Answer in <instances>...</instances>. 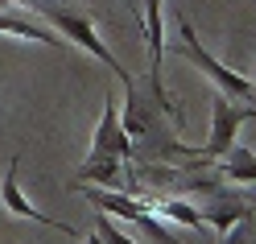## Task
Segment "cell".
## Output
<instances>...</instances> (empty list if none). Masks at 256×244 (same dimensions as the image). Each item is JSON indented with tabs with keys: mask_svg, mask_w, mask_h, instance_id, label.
Listing matches in <instances>:
<instances>
[{
	"mask_svg": "<svg viewBox=\"0 0 256 244\" xmlns=\"http://www.w3.org/2000/svg\"><path fill=\"white\" fill-rule=\"evenodd\" d=\"M248 120L256 124V108H252V104H236L232 95L215 91V108H211V137H206L198 149H190V145L174 141L170 157H186V161H219V157L236 145V128H240V124H248Z\"/></svg>",
	"mask_w": 256,
	"mask_h": 244,
	"instance_id": "6da1fadb",
	"label": "cell"
},
{
	"mask_svg": "<svg viewBox=\"0 0 256 244\" xmlns=\"http://www.w3.org/2000/svg\"><path fill=\"white\" fill-rule=\"evenodd\" d=\"M178 50H182V58H190L206 79H211L215 91L232 95V100H256V79L240 75V71H232V67H223V62L198 42V29H194V21H190L186 13L178 17Z\"/></svg>",
	"mask_w": 256,
	"mask_h": 244,
	"instance_id": "7a4b0ae2",
	"label": "cell"
},
{
	"mask_svg": "<svg viewBox=\"0 0 256 244\" xmlns=\"http://www.w3.org/2000/svg\"><path fill=\"white\" fill-rule=\"evenodd\" d=\"M34 9L42 13L46 21H50L58 34H66L74 46H83V50L95 58V62H104V67L112 71V75H120V83L128 87L132 83V75H128L124 67H120V58L108 50V42L100 38V29H95V21L87 17V13H74V9H62V5H50V0H34Z\"/></svg>",
	"mask_w": 256,
	"mask_h": 244,
	"instance_id": "3957f363",
	"label": "cell"
},
{
	"mask_svg": "<svg viewBox=\"0 0 256 244\" xmlns=\"http://www.w3.org/2000/svg\"><path fill=\"white\" fill-rule=\"evenodd\" d=\"M145 42H149V87H153V95L149 100L166 112V120H174V124H182V116H178V108H174V100H170V91H166V79H162V58H166V34H162V0H145Z\"/></svg>",
	"mask_w": 256,
	"mask_h": 244,
	"instance_id": "277c9868",
	"label": "cell"
},
{
	"mask_svg": "<svg viewBox=\"0 0 256 244\" xmlns=\"http://www.w3.org/2000/svg\"><path fill=\"white\" fill-rule=\"evenodd\" d=\"M91 157H124V161H132V137L124 133V124H120V112H116V95H104V116L100 124H95V137H91Z\"/></svg>",
	"mask_w": 256,
	"mask_h": 244,
	"instance_id": "5b68a950",
	"label": "cell"
},
{
	"mask_svg": "<svg viewBox=\"0 0 256 244\" xmlns=\"http://www.w3.org/2000/svg\"><path fill=\"white\" fill-rule=\"evenodd\" d=\"M17 174H21V153L12 157V166H8V174H4V182H0V203H4L12 215H21V219H34V223H42V227H54V232H74L70 223H62V219H54V215H46V211H38L34 203L21 194V182H17Z\"/></svg>",
	"mask_w": 256,
	"mask_h": 244,
	"instance_id": "8992f818",
	"label": "cell"
},
{
	"mask_svg": "<svg viewBox=\"0 0 256 244\" xmlns=\"http://www.w3.org/2000/svg\"><path fill=\"white\" fill-rule=\"evenodd\" d=\"M128 174V161L124 157H91L87 153V161L78 166V178H74V186L78 182H87V186H104V190H120V178Z\"/></svg>",
	"mask_w": 256,
	"mask_h": 244,
	"instance_id": "52a82bcc",
	"label": "cell"
},
{
	"mask_svg": "<svg viewBox=\"0 0 256 244\" xmlns=\"http://www.w3.org/2000/svg\"><path fill=\"white\" fill-rule=\"evenodd\" d=\"M198 215H202L206 227H215V232H228V227H236L240 219H248V215H252V207H248V203H240V199H232V194H223V190H215L211 199H206V207H198Z\"/></svg>",
	"mask_w": 256,
	"mask_h": 244,
	"instance_id": "ba28073f",
	"label": "cell"
},
{
	"mask_svg": "<svg viewBox=\"0 0 256 244\" xmlns=\"http://www.w3.org/2000/svg\"><path fill=\"white\" fill-rule=\"evenodd\" d=\"M87 199H91V207L95 211H108V215H116V219H124V223H132L140 211H149L140 199H132L128 190H87Z\"/></svg>",
	"mask_w": 256,
	"mask_h": 244,
	"instance_id": "9c48e42d",
	"label": "cell"
},
{
	"mask_svg": "<svg viewBox=\"0 0 256 244\" xmlns=\"http://www.w3.org/2000/svg\"><path fill=\"white\" fill-rule=\"evenodd\" d=\"M215 170L223 182H236V186H256V157L248 149H240V145H232L228 153H223L215 161Z\"/></svg>",
	"mask_w": 256,
	"mask_h": 244,
	"instance_id": "30bf717a",
	"label": "cell"
},
{
	"mask_svg": "<svg viewBox=\"0 0 256 244\" xmlns=\"http://www.w3.org/2000/svg\"><path fill=\"white\" fill-rule=\"evenodd\" d=\"M0 34H12V38H29V42H42V46H58V34H46L38 21L21 17V13H0Z\"/></svg>",
	"mask_w": 256,
	"mask_h": 244,
	"instance_id": "8fae6325",
	"label": "cell"
},
{
	"mask_svg": "<svg viewBox=\"0 0 256 244\" xmlns=\"http://www.w3.org/2000/svg\"><path fill=\"white\" fill-rule=\"evenodd\" d=\"M132 223L149 236V244H182V240H174V236H170V227H166V219L157 215V211H140Z\"/></svg>",
	"mask_w": 256,
	"mask_h": 244,
	"instance_id": "7c38bea8",
	"label": "cell"
},
{
	"mask_svg": "<svg viewBox=\"0 0 256 244\" xmlns=\"http://www.w3.org/2000/svg\"><path fill=\"white\" fill-rule=\"evenodd\" d=\"M95 232H100L104 244H136L128 232H120V219L108 215V211H95Z\"/></svg>",
	"mask_w": 256,
	"mask_h": 244,
	"instance_id": "4fadbf2b",
	"label": "cell"
},
{
	"mask_svg": "<svg viewBox=\"0 0 256 244\" xmlns=\"http://www.w3.org/2000/svg\"><path fill=\"white\" fill-rule=\"evenodd\" d=\"M219 244H244V227H240V223H236V227H228Z\"/></svg>",
	"mask_w": 256,
	"mask_h": 244,
	"instance_id": "5bb4252c",
	"label": "cell"
},
{
	"mask_svg": "<svg viewBox=\"0 0 256 244\" xmlns=\"http://www.w3.org/2000/svg\"><path fill=\"white\" fill-rule=\"evenodd\" d=\"M83 244H104V240H100V232H95V236H87V240H83Z\"/></svg>",
	"mask_w": 256,
	"mask_h": 244,
	"instance_id": "9a60e30c",
	"label": "cell"
},
{
	"mask_svg": "<svg viewBox=\"0 0 256 244\" xmlns=\"http://www.w3.org/2000/svg\"><path fill=\"white\" fill-rule=\"evenodd\" d=\"M4 5H8V0H0V9H4Z\"/></svg>",
	"mask_w": 256,
	"mask_h": 244,
	"instance_id": "2e32d148",
	"label": "cell"
}]
</instances>
